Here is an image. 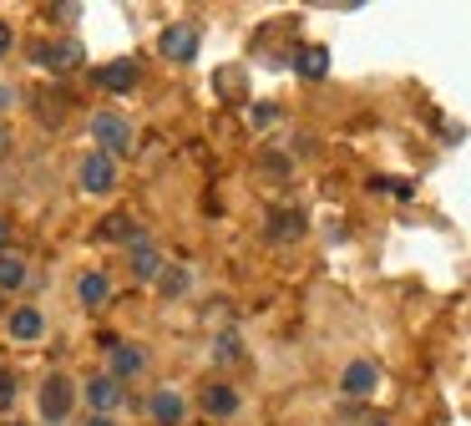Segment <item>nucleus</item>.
Instances as JSON below:
<instances>
[{
	"label": "nucleus",
	"mask_w": 471,
	"mask_h": 426,
	"mask_svg": "<svg viewBox=\"0 0 471 426\" xmlns=\"http://www.w3.org/2000/svg\"><path fill=\"white\" fill-rule=\"evenodd\" d=\"M91 142H97V153L102 157H127L132 153V122L122 112H97L91 117Z\"/></svg>",
	"instance_id": "obj_1"
},
{
	"label": "nucleus",
	"mask_w": 471,
	"mask_h": 426,
	"mask_svg": "<svg viewBox=\"0 0 471 426\" xmlns=\"http://www.w3.org/2000/svg\"><path fill=\"white\" fill-rule=\"evenodd\" d=\"M31 62L46 71H77L81 66V41L61 36V41H31Z\"/></svg>",
	"instance_id": "obj_2"
},
{
	"label": "nucleus",
	"mask_w": 471,
	"mask_h": 426,
	"mask_svg": "<svg viewBox=\"0 0 471 426\" xmlns=\"http://www.w3.org/2000/svg\"><path fill=\"white\" fill-rule=\"evenodd\" d=\"M71 401H77V386L66 375H46L41 381V421L46 426H61L71 416Z\"/></svg>",
	"instance_id": "obj_3"
},
{
	"label": "nucleus",
	"mask_w": 471,
	"mask_h": 426,
	"mask_svg": "<svg viewBox=\"0 0 471 426\" xmlns=\"http://www.w3.org/2000/svg\"><path fill=\"white\" fill-rule=\"evenodd\" d=\"M157 46H163L167 62H183V66L198 62V26H193V21H173V26L157 36Z\"/></svg>",
	"instance_id": "obj_4"
},
{
	"label": "nucleus",
	"mask_w": 471,
	"mask_h": 426,
	"mask_svg": "<svg viewBox=\"0 0 471 426\" xmlns=\"http://www.w3.org/2000/svg\"><path fill=\"white\" fill-rule=\"evenodd\" d=\"M77 178H81L87 194H112V188H117V163H112V157H102V153H87V157H81V168H77Z\"/></svg>",
	"instance_id": "obj_5"
},
{
	"label": "nucleus",
	"mask_w": 471,
	"mask_h": 426,
	"mask_svg": "<svg viewBox=\"0 0 471 426\" xmlns=\"http://www.w3.org/2000/svg\"><path fill=\"white\" fill-rule=\"evenodd\" d=\"M87 401L97 416H112L122 412V401H127V391H122V381H112V375H91L87 381Z\"/></svg>",
	"instance_id": "obj_6"
},
{
	"label": "nucleus",
	"mask_w": 471,
	"mask_h": 426,
	"mask_svg": "<svg viewBox=\"0 0 471 426\" xmlns=\"http://www.w3.org/2000/svg\"><path fill=\"white\" fill-rule=\"evenodd\" d=\"M142 365H147L142 346H127V340L107 346V375H112V381H127V375H137V371H142Z\"/></svg>",
	"instance_id": "obj_7"
},
{
	"label": "nucleus",
	"mask_w": 471,
	"mask_h": 426,
	"mask_svg": "<svg viewBox=\"0 0 471 426\" xmlns=\"http://www.w3.org/2000/svg\"><path fill=\"white\" fill-rule=\"evenodd\" d=\"M381 386V365L375 361H350L340 375V391L344 396H370V391Z\"/></svg>",
	"instance_id": "obj_8"
},
{
	"label": "nucleus",
	"mask_w": 471,
	"mask_h": 426,
	"mask_svg": "<svg viewBox=\"0 0 471 426\" xmlns=\"http://www.w3.org/2000/svg\"><path fill=\"white\" fill-rule=\"evenodd\" d=\"M167 264H163V254H157V244L147 239V233H137L132 239V274L137 279H147V284H157V274H163Z\"/></svg>",
	"instance_id": "obj_9"
},
{
	"label": "nucleus",
	"mask_w": 471,
	"mask_h": 426,
	"mask_svg": "<svg viewBox=\"0 0 471 426\" xmlns=\"http://www.w3.org/2000/svg\"><path fill=\"white\" fill-rule=\"evenodd\" d=\"M198 406H203L208 416H239V391L223 386V381H213V386L198 391Z\"/></svg>",
	"instance_id": "obj_10"
},
{
	"label": "nucleus",
	"mask_w": 471,
	"mask_h": 426,
	"mask_svg": "<svg viewBox=\"0 0 471 426\" xmlns=\"http://www.w3.org/2000/svg\"><path fill=\"white\" fill-rule=\"evenodd\" d=\"M147 412H153L157 426H183V416H188V406H183L178 391H153V401H147Z\"/></svg>",
	"instance_id": "obj_11"
},
{
	"label": "nucleus",
	"mask_w": 471,
	"mask_h": 426,
	"mask_svg": "<svg viewBox=\"0 0 471 426\" xmlns=\"http://www.w3.org/2000/svg\"><path fill=\"white\" fill-rule=\"evenodd\" d=\"M97 87L102 91H132L137 87V62H112V66H97Z\"/></svg>",
	"instance_id": "obj_12"
},
{
	"label": "nucleus",
	"mask_w": 471,
	"mask_h": 426,
	"mask_svg": "<svg viewBox=\"0 0 471 426\" xmlns=\"http://www.w3.org/2000/svg\"><path fill=\"white\" fill-rule=\"evenodd\" d=\"M11 336L21 340V346L41 340V336H46V315H41L36 305H21V310H11Z\"/></svg>",
	"instance_id": "obj_13"
},
{
	"label": "nucleus",
	"mask_w": 471,
	"mask_h": 426,
	"mask_svg": "<svg viewBox=\"0 0 471 426\" xmlns=\"http://www.w3.org/2000/svg\"><path fill=\"white\" fill-rule=\"evenodd\" d=\"M299 233H305V213H299V208H274V213H268V239H284V244H289Z\"/></svg>",
	"instance_id": "obj_14"
},
{
	"label": "nucleus",
	"mask_w": 471,
	"mask_h": 426,
	"mask_svg": "<svg viewBox=\"0 0 471 426\" xmlns=\"http://www.w3.org/2000/svg\"><path fill=\"white\" fill-rule=\"evenodd\" d=\"M294 71H299L305 81H319L325 71H330V52H325V46H305V52L294 56Z\"/></svg>",
	"instance_id": "obj_15"
},
{
	"label": "nucleus",
	"mask_w": 471,
	"mask_h": 426,
	"mask_svg": "<svg viewBox=\"0 0 471 426\" xmlns=\"http://www.w3.org/2000/svg\"><path fill=\"white\" fill-rule=\"evenodd\" d=\"M31 274H26V259L21 254H0V289H21Z\"/></svg>",
	"instance_id": "obj_16"
},
{
	"label": "nucleus",
	"mask_w": 471,
	"mask_h": 426,
	"mask_svg": "<svg viewBox=\"0 0 471 426\" xmlns=\"http://www.w3.org/2000/svg\"><path fill=\"white\" fill-rule=\"evenodd\" d=\"M137 233H147V229H137L132 219H117V213L102 223V239H112V244H127V249H132V239H137Z\"/></svg>",
	"instance_id": "obj_17"
},
{
	"label": "nucleus",
	"mask_w": 471,
	"mask_h": 426,
	"mask_svg": "<svg viewBox=\"0 0 471 426\" xmlns=\"http://www.w3.org/2000/svg\"><path fill=\"white\" fill-rule=\"evenodd\" d=\"M77 295H81V305H91V310H97V305H107V279H102V274H81V279H77Z\"/></svg>",
	"instance_id": "obj_18"
},
{
	"label": "nucleus",
	"mask_w": 471,
	"mask_h": 426,
	"mask_svg": "<svg viewBox=\"0 0 471 426\" xmlns=\"http://www.w3.org/2000/svg\"><path fill=\"white\" fill-rule=\"evenodd\" d=\"M157 289H163V295H167V299H178V295H183V289H188V274H183V270H178V264H167V270H163V274H157Z\"/></svg>",
	"instance_id": "obj_19"
},
{
	"label": "nucleus",
	"mask_w": 471,
	"mask_h": 426,
	"mask_svg": "<svg viewBox=\"0 0 471 426\" xmlns=\"http://www.w3.org/2000/svg\"><path fill=\"white\" fill-rule=\"evenodd\" d=\"M370 188L375 194H395V198H416V183H406V178H370Z\"/></svg>",
	"instance_id": "obj_20"
},
{
	"label": "nucleus",
	"mask_w": 471,
	"mask_h": 426,
	"mask_svg": "<svg viewBox=\"0 0 471 426\" xmlns=\"http://www.w3.org/2000/svg\"><path fill=\"white\" fill-rule=\"evenodd\" d=\"M11 406H15V375H11V371H0V416L11 412Z\"/></svg>",
	"instance_id": "obj_21"
},
{
	"label": "nucleus",
	"mask_w": 471,
	"mask_h": 426,
	"mask_svg": "<svg viewBox=\"0 0 471 426\" xmlns=\"http://www.w3.org/2000/svg\"><path fill=\"white\" fill-rule=\"evenodd\" d=\"M239 355H243L239 336H223V340H218V361H239Z\"/></svg>",
	"instance_id": "obj_22"
},
{
	"label": "nucleus",
	"mask_w": 471,
	"mask_h": 426,
	"mask_svg": "<svg viewBox=\"0 0 471 426\" xmlns=\"http://www.w3.org/2000/svg\"><path fill=\"white\" fill-rule=\"evenodd\" d=\"M11 41H15V31H11V26H5V21H0V56L11 52Z\"/></svg>",
	"instance_id": "obj_23"
},
{
	"label": "nucleus",
	"mask_w": 471,
	"mask_h": 426,
	"mask_svg": "<svg viewBox=\"0 0 471 426\" xmlns=\"http://www.w3.org/2000/svg\"><path fill=\"white\" fill-rule=\"evenodd\" d=\"M5 244H11V229H5V223H0V254H5Z\"/></svg>",
	"instance_id": "obj_24"
},
{
	"label": "nucleus",
	"mask_w": 471,
	"mask_h": 426,
	"mask_svg": "<svg viewBox=\"0 0 471 426\" xmlns=\"http://www.w3.org/2000/svg\"><path fill=\"white\" fill-rule=\"evenodd\" d=\"M87 426H117V421H112V416H91Z\"/></svg>",
	"instance_id": "obj_25"
},
{
	"label": "nucleus",
	"mask_w": 471,
	"mask_h": 426,
	"mask_svg": "<svg viewBox=\"0 0 471 426\" xmlns=\"http://www.w3.org/2000/svg\"><path fill=\"white\" fill-rule=\"evenodd\" d=\"M0 426H21V421H0Z\"/></svg>",
	"instance_id": "obj_26"
},
{
	"label": "nucleus",
	"mask_w": 471,
	"mask_h": 426,
	"mask_svg": "<svg viewBox=\"0 0 471 426\" xmlns=\"http://www.w3.org/2000/svg\"><path fill=\"white\" fill-rule=\"evenodd\" d=\"M0 142H5V132H0Z\"/></svg>",
	"instance_id": "obj_27"
},
{
	"label": "nucleus",
	"mask_w": 471,
	"mask_h": 426,
	"mask_svg": "<svg viewBox=\"0 0 471 426\" xmlns=\"http://www.w3.org/2000/svg\"><path fill=\"white\" fill-rule=\"evenodd\" d=\"M375 426H385V421H375Z\"/></svg>",
	"instance_id": "obj_28"
},
{
	"label": "nucleus",
	"mask_w": 471,
	"mask_h": 426,
	"mask_svg": "<svg viewBox=\"0 0 471 426\" xmlns=\"http://www.w3.org/2000/svg\"><path fill=\"white\" fill-rule=\"evenodd\" d=\"M0 305H5V299H0Z\"/></svg>",
	"instance_id": "obj_29"
}]
</instances>
